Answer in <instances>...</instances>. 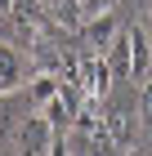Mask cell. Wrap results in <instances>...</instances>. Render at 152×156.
I'll list each match as a JSON object with an SVG mask.
<instances>
[{"label":"cell","instance_id":"1","mask_svg":"<svg viewBox=\"0 0 152 156\" xmlns=\"http://www.w3.org/2000/svg\"><path fill=\"white\" fill-rule=\"evenodd\" d=\"M54 138H58V129L45 120V112H32V116L18 125V134H13V143H18V156H49Z\"/></svg>","mask_w":152,"mask_h":156},{"label":"cell","instance_id":"2","mask_svg":"<svg viewBox=\"0 0 152 156\" xmlns=\"http://www.w3.org/2000/svg\"><path fill=\"white\" fill-rule=\"evenodd\" d=\"M112 67H107V58H98V54H85L81 67H76V85H81V94L90 98V103H98V98H107V89H112Z\"/></svg>","mask_w":152,"mask_h":156},{"label":"cell","instance_id":"3","mask_svg":"<svg viewBox=\"0 0 152 156\" xmlns=\"http://www.w3.org/2000/svg\"><path fill=\"white\" fill-rule=\"evenodd\" d=\"M81 36H85V45H90L94 54L107 49L112 40L121 36V31H117V13H112V9H107V13H90V18L81 23Z\"/></svg>","mask_w":152,"mask_h":156},{"label":"cell","instance_id":"4","mask_svg":"<svg viewBox=\"0 0 152 156\" xmlns=\"http://www.w3.org/2000/svg\"><path fill=\"white\" fill-rule=\"evenodd\" d=\"M23 76H27L23 54L13 45H0V94H18L23 89Z\"/></svg>","mask_w":152,"mask_h":156},{"label":"cell","instance_id":"5","mask_svg":"<svg viewBox=\"0 0 152 156\" xmlns=\"http://www.w3.org/2000/svg\"><path fill=\"white\" fill-rule=\"evenodd\" d=\"M103 58H107V67H112V76L117 80H130V72H134V54H130V31H121L112 45L103 49Z\"/></svg>","mask_w":152,"mask_h":156},{"label":"cell","instance_id":"6","mask_svg":"<svg viewBox=\"0 0 152 156\" xmlns=\"http://www.w3.org/2000/svg\"><path fill=\"white\" fill-rule=\"evenodd\" d=\"M130 31V54H134V72H130V80L134 76L148 72V62H152V31L148 27H125Z\"/></svg>","mask_w":152,"mask_h":156},{"label":"cell","instance_id":"7","mask_svg":"<svg viewBox=\"0 0 152 156\" xmlns=\"http://www.w3.org/2000/svg\"><path fill=\"white\" fill-rule=\"evenodd\" d=\"M49 18L58 27H81L85 23V5L81 0H49Z\"/></svg>","mask_w":152,"mask_h":156},{"label":"cell","instance_id":"8","mask_svg":"<svg viewBox=\"0 0 152 156\" xmlns=\"http://www.w3.org/2000/svg\"><path fill=\"white\" fill-rule=\"evenodd\" d=\"M103 120H107V129H112V138H117L121 147L134 143V125H130V112H125V107H112Z\"/></svg>","mask_w":152,"mask_h":156},{"label":"cell","instance_id":"9","mask_svg":"<svg viewBox=\"0 0 152 156\" xmlns=\"http://www.w3.org/2000/svg\"><path fill=\"white\" fill-rule=\"evenodd\" d=\"M58 85H63V80H58V76H49V72L36 76V85H32V103H36V107H45L49 98L58 94Z\"/></svg>","mask_w":152,"mask_h":156},{"label":"cell","instance_id":"10","mask_svg":"<svg viewBox=\"0 0 152 156\" xmlns=\"http://www.w3.org/2000/svg\"><path fill=\"white\" fill-rule=\"evenodd\" d=\"M139 112H143V120L152 125V80H148V85L139 89Z\"/></svg>","mask_w":152,"mask_h":156},{"label":"cell","instance_id":"11","mask_svg":"<svg viewBox=\"0 0 152 156\" xmlns=\"http://www.w3.org/2000/svg\"><path fill=\"white\" fill-rule=\"evenodd\" d=\"M85 5V18L90 13H107V9H117V0H81Z\"/></svg>","mask_w":152,"mask_h":156},{"label":"cell","instance_id":"12","mask_svg":"<svg viewBox=\"0 0 152 156\" xmlns=\"http://www.w3.org/2000/svg\"><path fill=\"white\" fill-rule=\"evenodd\" d=\"M49 156H72V143H67V138H54V147H49Z\"/></svg>","mask_w":152,"mask_h":156},{"label":"cell","instance_id":"13","mask_svg":"<svg viewBox=\"0 0 152 156\" xmlns=\"http://www.w3.org/2000/svg\"><path fill=\"white\" fill-rule=\"evenodd\" d=\"M148 31H152V9H148Z\"/></svg>","mask_w":152,"mask_h":156},{"label":"cell","instance_id":"14","mask_svg":"<svg viewBox=\"0 0 152 156\" xmlns=\"http://www.w3.org/2000/svg\"><path fill=\"white\" fill-rule=\"evenodd\" d=\"M148 5H152V0H148Z\"/></svg>","mask_w":152,"mask_h":156}]
</instances>
